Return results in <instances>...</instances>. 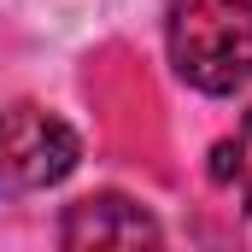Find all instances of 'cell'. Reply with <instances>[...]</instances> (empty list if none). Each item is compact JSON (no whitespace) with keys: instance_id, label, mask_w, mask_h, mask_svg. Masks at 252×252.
Segmentation results:
<instances>
[{"instance_id":"obj_1","label":"cell","mask_w":252,"mask_h":252,"mask_svg":"<svg viewBox=\"0 0 252 252\" xmlns=\"http://www.w3.org/2000/svg\"><path fill=\"white\" fill-rule=\"evenodd\" d=\"M164 47L199 94H241L252 82V0H170Z\"/></svg>"},{"instance_id":"obj_2","label":"cell","mask_w":252,"mask_h":252,"mask_svg":"<svg viewBox=\"0 0 252 252\" xmlns=\"http://www.w3.org/2000/svg\"><path fill=\"white\" fill-rule=\"evenodd\" d=\"M76 158H82V141L59 112L35 100L0 106V199H24V193L64 182Z\"/></svg>"},{"instance_id":"obj_6","label":"cell","mask_w":252,"mask_h":252,"mask_svg":"<svg viewBox=\"0 0 252 252\" xmlns=\"http://www.w3.org/2000/svg\"><path fill=\"white\" fill-rule=\"evenodd\" d=\"M241 135H247V141H252V112H247V118H241Z\"/></svg>"},{"instance_id":"obj_4","label":"cell","mask_w":252,"mask_h":252,"mask_svg":"<svg viewBox=\"0 0 252 252\" xmlns=\"http://www.w3.org/2000/svg\"><path fill=\"white\" fill-rule=\"evenodd\" d=\"M241 170H247V141H241V135H235V141H217V147H211V182L229 188V182H241Z\"/></svg>"},{"instance_id":"obj_3","label":"cell","mask_w":252,"mask_h":252,"mask_svg":"<svg viewBox=\"0 0 252 252\" xmlns=\"http://www.w3.org/2000/svg\"><path fill=\"white\" fill-rule=\"evenodd\" d=\"M164 229L153 223V211H141L129 193H88L76 205H64L59 217V247L64 252H94V247H158Z\"/></svg>"},{"instance_id":"obj_5","label":"cell","mask_w":252,"mask_h":252,"mask_svg":"<svg viewBox=\"0 0 252 252\" xmlns=\"http://www.w3.org/2000/svg\"><path fill=\"white\" fill-rule=\"evenodd\" d=\"M241 188H247V211H252V158H247V170H241Z\"/></svg>"}]
</instances>
